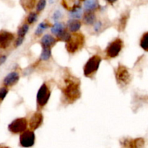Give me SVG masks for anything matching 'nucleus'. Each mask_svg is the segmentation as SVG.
<instances>
[{
	"mask_svg": "<svg viewBox=\"0 0 148 148\" xmlns=\"http://www.w3.org/2000/svg\"><path fill=\"white\" fill-rule=\"evenodd\" d=\"M49 27V25L47 23H46V22H42V23H40V24L38 25V26L37 29H36V32H35V34H36V36H40V35L42 34L43 32L45 30H46Z\"/></svg>",
	"mask_w": 148,
	"mask_h": 148,
	"instance_id": "obj_22",
	"label": "nucleus"
},
{
	"mask_svg": "<svg viewBox=\"0 0 148 148\" xmlns=\"http://www.w3.org/2000/svg\"><path fill=\"white\" fill-rule=\"evenodd\" d=\"M24 39H25V38H23V37H18V38H17V39L16 40V41H15V46H16V47H18V46H20V45H21L22 43H23V41H24Z\"/></svg>",
	"mask_w": 148,
	"mask_h": 148,
	"instance_id": "obj_31",
	"label": "nucleus"
},
{
	"mask_svg": "<svg viewBox=\"0 0 148 148\" xmlns=\"http://www.w3.org/2000/svg\"><path fill=\"white\" fill-rule=\"evenodd\" d=\"M95 20V15L92 12H87L83 17L84 23L86 25L93 24Z\"/></svg>",
	"mask_w": 148,
	"mask_h": 148,
	"instance_id": "obj_18",
	"label": "nucleus"
},
{
	"mask_svg": "<svg viewBox=\"0 0 148 148\" xmlns=\"http://www.w3.org/2000/svg\"><path fill=\"white\" fill-rule=\"evenodd\" d=\"M36 140L34 132L30 130H27L23 132L20 137V145L23 147H30L33 146Z\"/></svg>",
	"mask_w": 148,
	"mask_h": 148,
	"instance_id": "obj_8",
	"label": "nucleus"
},
{
	"mask_svg": "<svg viewBox=\"0 0 148 148\" xmlns=\"http://www.w3.org/2000/svg\"><path fill=\"white\" fill-rule=\"evenodd\" d=\"M101 26H102V23L101 22H96L94 25V30L95 32H98L100 30V29L101 28Z\"/></svg>",
	"mask_w": 148,
	"mask_h": 148,
	"instance_id": "obj_32",
	"label": "nucleus"
},
{
	"mask_svg": "<svg viewBox=\"0 0 148 148\" xmlns=\"http://www.w3.org/2000/svg\"><path fill=\"white\" fill-rule=\"evenodd\" d=\"M123 46H124V43L121 39L117 38L114 40L107 47L106 51L107 56L109 58L116 57L122 49Z\"/></svg>",
	"mask_w": 148,
	"mask_h": 148,
	"instance_id": "obj_6",
	"label": "nucleus"
},
{
	"mask_svg": "<svg viewBox=\"0 0 148 148\" xmlns=\"http://www.w3.org/2000/svg\"><path fill=\"white\" fill-rule=\"evenodd\" d=\"M46 1L45 0H41V1H39L37 3V5H36V10L37 12H40L45 8L46 7Z\"/></svg>",
	"mask_w": 148,
	"mask_h": 148,
	"instance_id": "obj_29",
	"label": "nucleus"
},
{
	"mask_svg": "<svg viewBox=\"0 0 148 148\" xmlns=\"http://www.w3.org/2000/svg\"><path fill=\"white\" fill-rule=\"evenodd\" d=\"M29 30V26L28 25L24 24L23 25L22 27H20L19 28L18 31H17V35H18V37H23L25 38V36L26 35V33H27Z\"/></svg>",
	"mask_w": 148,
	"mask_h": 148,
	"instance_id": "obj_25",
	"label": "nucleus"
},
{
	"mask_svg": "<svg viewBox=\"0 0 148 148\" xmlns=\"http://www.w3.org/2000/svg\"><path fill=\"white\" fill-rule=\"evenodd\" d=\"M144 144V140L143 138H138L129 142L128 146L130 148H142Z\"/></svg>",
	"mask_w": 148,
	"mask_h": 148,
	"instance_id": "obj_17",
	"label": "nucleus"
},
{
	"mask_svg": "<svg viewBox=\"0 0 148 148\" xmlns=\"http://www.w3.org/2000/svg\"><path fill=\"white\" fill-rule=\"evenodd\" d=\"M101 60H102L101 58L98 55H95V56H92V57L90 58L87 63L85 64V67H84L85 76L90 77L92 75H93L98 71Z\"/></svg>",
	"mask_w": 148,
	"mask_h": 148,
	"instance_id": "obj_3",
	"label": "nucleus"
},
{
	"mask_svg": "<svg viewBox=\"0 0 148 148\" xmlns=\"http://www.w3.org/2000/svg\"><path fill=\"white\" fill-rule=\"evenodd\" d=\"M148 33L146 32V33H144V35L141 38V41H140V46L141 47L144 49L145 51H147L148 50Z\"/></svg>",
	"mask_w": 148,
	"mask_h": 148,
	"instance_id": "obj_24",
	"label": "nucleus"
},
{
	"mask_svg": "<svg viewBox=\"0 0 148 148\" xmlns=\"http://www.w3.org/2000/svg\"><path fill=\"white\" fill-rule=\"evenodd\" d=\"M37 19H38L37 13L32 12H30V14H29V15L27 16V23H28V24H33V23H34L37 20Z\"/></svg>",
	"mask_w": 148,
	"mask_h": 148,
	"instance_id": "obj_27",
	"label": "nucleus"
},
{
	"mask_svg": "<svg viewBox=\"0 0 148 148\" xmlns=\"http://www.w3.org/2000/svg\"><path fill=\"white\" fill-rule=\"evenodd\" d=\"M6 60H7V56H4V55H1V56H0V65L4 64Z\"/></svg>",
	"mask_w": 148,
	"mask_h": 148,
	"instance_id": "obj_33",
	"label": "nucleus"
},
{
	"mask_svg": "<svg viewBox=\"0 0 148 148\" xmlns=\"http://www.w3.org/2000/svg\"><path fill=\"white\" fill-rule=\"evenodd\" d=\"M99 7L98 1L95 0H88L84 1V9L86 12H92Z\"/></svg>",
	"mask_w": 148,
	"mask_h": 148,
	"instance_id": "obj_14",
	"label": "nucleus"
},
{
	"mask_svg": "<svg viewBox=\"0 0 148 148\" xmlns=\"http://www.w3.org/2000/svg\"><path fill=\"white\" fill-rule=\"evenodd\" d=\"M7 92H8V89L5 87L0 88V102H1L5 98L6 95H7Z\"/></svg>",
	"mask_w": 148,
	"mask_h": 148,
	"instance_id": "obj_28",
	"label": "nucleus"
},
{
	"mask_svg": "<svg viewBox=\"0 0 148 148\" xmlns=\"http://www.w3.org/2000/svg\"><path fill=\"white\" fill-rule=\"evenodd\" d=\"M51 96V91L46 84H43L37 93V103L39 106L43 107L46 105Z\"/></svg>",
	"mask_w": 148,
	"mask_h": 148,
	"instance_id": "obj_7",
	"label": "nucleus"
},
{
	"mask_svg": "<svg viewBox=\"0 0 148 148\" xmlns=\"http://www.w3.org/2000/svg\"><path fill=\"white\" fill-rule=\"evenodd\" d=\"M43 121V114L40 112H36L32 115L29 121V127L31 130H36L40 127Z\"/></svg>",
	"mask_w": 148,
	"mask_h": 148,
	"instance_id": "obj_10",
	"label": "nucleus"
},
{
	"mask_svg": "<svg viewBox=\"0 0 148 148\" xmlns=\"http://www.w3.org/2000/svg\"><path fill=\"white\" fill-rule=\"evenodd\" d=\"M23 5V8L25 10H30L34 7L35 4H36V1H21L20 2Z\"/></svg>",
	"mask_w": 148,
	"mask_h": 148,
	"instance_id": "obj_26",
	"label": "nucleus"
},
{
	"mask_svg": "<svg viewBox=\"0 0 148 148\" xmlns=\"http://www.w3.org/2000/svg\"><path fill=\"white\" fill-rule=\"evenodd\" d=\"M27 126V122L25 118H18L9 124L8 130L13 134H20L25 131Z\"/></svg>",
	"mask_w": 148,
	"mask_h": 148,
	"instance_id": "obj_5",
	"label": "nucleus"
},
{
	"mask_svg": "<svg viewBox=\"0 0 148 148\" xmlns=\"http://www.w3.org/2000/svg\"><path fill=\"white\" fill-rule=\"evenodd\" d=\"M63 5V7H64L66 10H69V11H72L73 10H75L76 7H77L78 6H79V1H62L61 2Z\"/></svg>",
	"mask_w": 148,
	"mask_h": 148,
	"instance_id": "obj_16",
	"label": "nucleus"
},
{
	"mask_svg": "<svg viewBox=\"0 0 148 148\" xmlns=\"http://www.w3.org/2000/svg\"><path fill=\"white\" fill-rule=\"evenodd\" d=\"M67 27L70 31L75 33L78 31L81 27V23L78 20H69L67 22Z\"/></svg>",
	"mask_w": 148,
	"mask_h": 148,
	"instance_id": "obj_13",
	"label": "nucleus"
},
{
	"mask_svg": "<svg viewBox=\"0 0 148 148\" xmlns=\"http://www.w3.org/2000/svg\"><path fill=\"white\" fill-rule=\"evenodd\" d=\"M61 16H62V14H61V12L59 11H55V12L53 13V20H54V21H57L58 20H59L61 17Z\"/></svg>",
	"mask_w": 148,
	"mask_h": 148,
	"instance_id": "obj_30",
	"label": "nucleus"
},
{
	"mask_svg": "<svg viewBox=\"0 0 148 148\" xmlns=\"http://www.w3.org/2000/svg\"><path fill=\"white\" fill-rule=\"evenodd\" d=\"M115 77L117 83L122 86H126L131 82V75L128 69L124 65H119L115 71Z\"/></svg>",
	"mask_w": 148,
	"mask_h": 148,
	"instance_id": "obj_4",
	"label": "nucleus"
},
{
	"mask_svg": "<svg viewBox=\"0 0 148 148\" xmlns=\"http://www.w3.org/2000/svg\"><path fill=\"white\" fill-rule=\"evenodd\" d=\"M79 86V79L74 76L68 75L64 79V83L62 85L61 90L66 100L70 103H73L81 96Z\"/></svg>",
	"mask_w": 148,
	"mask_h": 148,
	"instance_id": "obj_1",
	"label": "nucleus"
},
{
	"mask_svg": "<svg viewBox=\"0 0 148 148\" xmlns=\"http://www.w3.org/2000/svg\"><path fill=\"white\" fill-rule=\"evenodd\" d=\"M14 36L12 33L6 30L0 31V49H6L14 40Z\"/></svg>",
	"mask_w": 148,
	"mask_h": 148,
	"instance_id": "obj_9",
	"label": "nucleus"
},
{
	"mask_svg": "<svg viewBox=\"0 0 148 148\" xmlns=\"http://www.w3.org/2000/svg\"><path fill=\"white\" fill-rule=\"evenodd\" d=\"M69 15L72 18H73L74 20H77V19H79L81 18L82 15V10L81 6H78L77 7L73 10L72 11L70 12L69 13Z\"/></svg>",
	"mask_w": 148,
	"mask_h": 148,
	"instance_id": "obj_20",
	"label": "nucleus"
},
{
	"mask_svg": "<svg viewBox=\"0 0 148 148\" xmlns=\"http://www.w3.org/2000/svg\"><path fill=\"white\" fill-rule=\"evenodd\" d=\"M0 148H10L9 147H7V146H3V145H0Z\"/></svg>",
	"mask_w": 148,
	"mask_h": 148,
	"instance_id": "obj_34",
	"label": "nucleus"
},
{
	"mask_svg": "<svg viewBox=\"0 0 148 148\" xmlns=\"http://www.w3.org/2000/svg\"><path fill=\"white\" fill-rule=\"evenodd\" d=\"M129 17H130L129 12H124V14H121V17H120L119 19V21L118 30H119V31H123V30L125 29L126 25H127Z\"/></svg>",
	"mask_w": 148,
	"mask_h": 148,
	"instance_id": "obj_15",
	"label": "nucleus"
},
{
	"mask_svg": "<svg viewBox=\"0 0 148 148\" xmlns=\"http://www.w3.org/2000/svg\"><path fill=\"white\" fill-rule=\"evenodd\" d=\"M51 56V51L49 48H43V51L40 54V59L42 61H47Z\"/></svg>",
	"mask_w": 148,
	"mask_h": 148,
	"instance_id": "obj_21",
	"label": "nucleus"
},
{
	"mask_svg": "<svg viewBox=\"0 0 148 148\" xmlns=\"http://www.w3.org/2000/svg\"><path fill=\"white\" fill-rule=\"evenodd\" d=\"M20 76L17 72H12L8 74L4 79V85L6 87H11L14 85L18 82Z\"/></svg>",
	"mask_w": 148,
	"mask_h": 148,
	"instance_id": "obj_11",
	"label": "nucleus"
},
{
	"mask_svg": "<svg viewBox=\"0 0 148 148\" xmlns=\"http://www.w3.org/2000/svg\"><path fill=\"white\" fill-rule=\"evenodd\" d=\"M85 38L82 33H74L66 43V49L69 53H74L80 50L85 44Z\"/></svg>",
	"mask_w": 148,
	"mask_h": 148,
	"instance_id": "obj_2",
	"label": "nucleus"
},
{
	"mask_svg": "<svg viewBox=\"0 0 148 148\" xmlns=\"http://www.w3.org/2000/svg\"><path fill=\"white\" fill-rule=\"evenodd\" d=\"M56 42V39L52 36L49 34H46L43 36V38L40 40V43H41L43 48H49L53 46Z\"/></svg>",
	"mask_w": 148,
	"mask_h": 148,
	"instance_id": "obj_12",
	"label": "nucleus"
},
{
	"mask_svg": "<svg viewBox=\"0 0 148 148\" xmlns=\"http://www.w3.org/2000/svg\"><path fill=\"white\" fill-rule=\"evenodd\" d=\"M51 33H53L54 35L57 36L58 34L62 32L63 30H64V25L63 23H55L53 25V26L51 27Z\"/></svg>",
	"mask_w": 148,
	"mask_h": 148,
	"instance_id": "obj_19",
	"label": "nucleus"
},
{
	"mask_svg": "<svg viewBox=\"0 0 148 148\" xmlns=\"http://www.w3.org/2000/svg\"><path fill=\"white\" fill-rule=\"evenodd\" d=\"M70 36L71 35L64 30L62 32H61L59 34H58L57 36H56V37H57L58 40H60V41H65L66 43V42L69 40V39L70 38Z\"/></svg>",
	"mask_w": 148,
	"mask_h": 148,
	"instance_id": "obj_23",
	"label": "nucleus"
}]
</instances>
